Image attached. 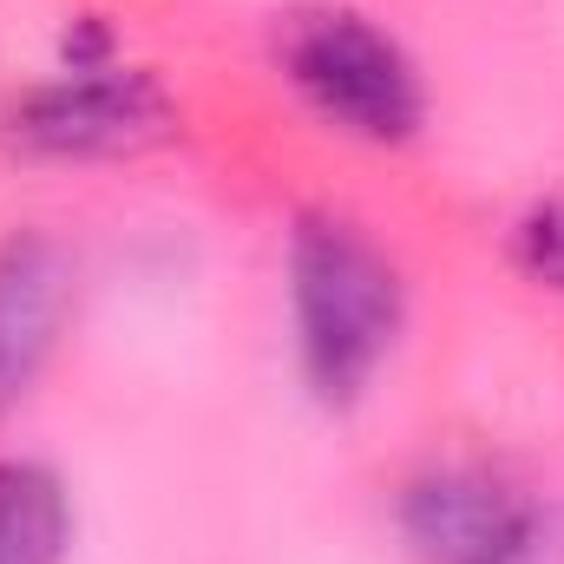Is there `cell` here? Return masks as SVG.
<instances>
[{"label": "cell", "mask_w": 564, "mask_h": 564, "mask_svg": "<svg viewBox=\"0 0 564 564\" xmlns=\"http://www.w3.org/2000/svg\"><path fill=\"white\" fill-rule=\"evenodd\" d=\"M532 499H519L506 479L479 466H433L401 499V532L426 564H486L499 539L525 519Z\"/></svg>", "instance_id": "4"}, {"label": "cell", "mask_w": 564, "mask_h": 564, "mask_svg": "<svg viewBox=\"0 0 564 564\" xmlns=\"http://www.w3.org/2000/svg\"><path fill=\"white\" fill-rule=\"evenodd\" d=\"M519 263L564 295V204H545L519 224Z\"/></svg>", "instance_id": "8"}, {"label": "cell", "mask_w": 564, "mask_h": 564, "mask_svg": "<svg viewBox=\"0 0 564 564\" xmlns=\"http://www.w3.org/2000/svg\"><path fill=\"white\" fill-rule=\"evenodd\" d=\"M486 564H564V512L558 506H525V519L499 539V552Z\"/></svg>", "instance_id": "7"}, {"label": "cell", "mask_w": 564, "mask_h": 564, "mask_svg": "<svg viewBox=\"0 0 564 564\" xmlns=\"http://www.w3.org/2000/svg\"><path fill=\"white\" fill-rule=\"evenodd\" d=\"M282 66L295 93L341 132L394 144L421 126V79L408 53L361 13H302L282 33Z\"/></svg>", "instance_id": "2"}, {"label": "cell", "mask_w": 564, "mask_h": 564, "mask_svg": "<svg viewBox=\"0 0 564 564\" xmlns=\"http://www.w3.org/2000/svg\"><path fill=\"white\" fill-rule=\"evenodd\" d=\"M289 276H295V328H302L308 388L348 408L375 381L381 355L394 348L401 282L388 270V257L348 224H302L289 250Z\"/></svg>", "instance_id": "1"}, {"label": "cell", "mask_w": 564, "mask_h": 564, "mask_svg": "<svg viewBox=\"0 0 564 564\" xmlns=\"http://www.w3.org/2000/svg\"><path fill=\"white\" fill-rule=\"evenodd\" d=\"M66 308V270L46 243H7L0 250V408H13L59 328Z\"/></svg>", "instance_id": "5"}, {"label": "cell", "mask_w": 564, "mask_h": 564, "mask_svg": "<svg viewBox=\"0 0 564 564\" xmlns=\"http://www.w3.org/2000/svg\"><path fill=\"white\" fill-rule=\"evenodd\" d=\"M66 492L33 459H0V564H59Z\"/></svg>", "instance_id": "6"}, {"label": "cell", "mask_w": 564, "mask_h": 564, "mask_svg": "<svg viewBox=\"0 0 564 564\" xmlns=\"http://www.w3.org/2000/svg\"><path fill=\"white\" fill-rule=\"evenodd\" d=\"M164 126V99L139 73H112V66H73L66 79L40 86L20 106V139L33 151H59V158H93V151H126L151 139Z\"/></svg>", "instance_id": "3"}]
</instances>
